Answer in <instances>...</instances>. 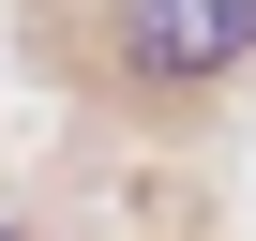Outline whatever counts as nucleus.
I'll return each mask as SVG.
<instances>
[{"mask_svg": "<svg viewBox=\"0 0 256 241\" xmlns=\"http://www.w3.org/2000/svg\"><path fill=\"white\" fill-rule=\"evenodd\" d=\"M120 60L151 90H211L226 60H256V0H120Z\"/></svg>", "mask_w": 256, "mask_h": 241, "instance_id": "f257e3e1", "label": "nucleus"}]
</instances>
